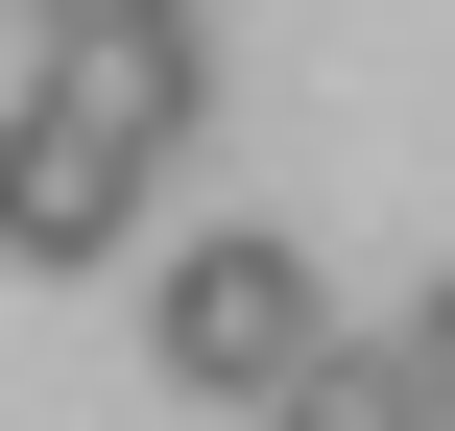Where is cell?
Listing matches in <instances>:
<instances>
[{
    "instance_id": "obj_1",
    "label": "cell",
    "mask_w": 455,
    "mask_h": 431,
    "mask_svg": "<svg viewBox=\"0 0 455 431\" xmlns=\"http://www.w3.org/2000/svg\"><path fill=\"white\" fill-rule=\"evenodd\" d=\"M312 336H336V288H312V240H288V216H192V240H168V288H144V360H168V384H216V408H264Z\"/></svg>"
},
{
    "instance_id": "obj_2",
    "label": "cell",
    "mask_w": 455,
    "mask_h": 431,
    "mask_svg": "<svg viewBox=\"0 0 455 431\" xmlns=\"http://www.w3.org/2000/svg\"><path fill=\"white\" fill-rule=\"evenodd\" d=\"M144 216V168L96 144V120H48V96H0V264H96Z\"/></svg>"
},
{
    "instance_id": "obj_3",
    "label": "cell",
    "mask_w": 455,
    "mask_h": 431,
    "mask_svg": "<svg viewBox=\"0 0 455 431\" xmlns=\"http://www.w3.org/2000/svg\"><path fill=\"white\" fill-rule=\"evenodd\" d=\"M24 96H48V120H96L120 168H168V144H192V48H48Z\"/></svg>"
},
{
    "instance_id": "obj_4",
    "label": "cell",
    "mask_w": 455,
    "mask_h": 431,
    "mask_svg": "<svg viewBox=\"0 0 455 431\" xmlns=\"http://www.w3.org/2000/svg\"><path fill=\"white\" fill-rule=\"evenodd\" d=\"M264 431H432V384H408V336H384V312H336V336L264 384Z\"/></svg>"
},
{
    "instance_id": "obj_5",
    "label": "cell",
    "mask_w": 455,
    "mask_h": 431,
    "mask_svg": "<svg viewBox=\"0 0 455 431\" xmlns=\"http://www.w3.org/2000/svg\"><path fill=\"white\" fill-rule=\"evenodd\" d=\"M48 48H192V0H24Z\"/></svg>"
},
{
    "instance_id": "obj_6",
    "label": "cell",
    "mask_w": 455,
    "mask_h": 431,
    "mask_svg": "<svg viewBox=\"0 0 455 431\" xmlns=\"http://www.w3.org/2000/svg\"><path fill=\"white\" fill-rule=\"evenodd\" d=\"M408 384H432V408H455V264H432V288H408Z\"/></svg>"
}]
</instances>
